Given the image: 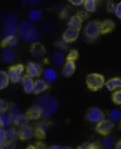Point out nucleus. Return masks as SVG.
<instances>
[{
	"mask_svg": "<svg viewBox=\"0 0 121 149\" xmlns=\"http://www.w3.org/2000/svg\"><path fill=\"white\" fill-rule=\"evenodd\" d=\"M10 109V103L7 100L4 99H1L0 100V113H4Z\"/></svg>",
	"mask_w": 121,
	"mask_h": 149,
	"instance_id": "2f4dec72",
	"label": "nucleus"
},
{
	"mask_svg": "<svg viewBox=\"0 0 121 149\" xmlns=\"http://www.w3.org/2000/svg\"><path fill=\"white\" fill-rule=\"evenodd\" d=\"M12 120L14 124L20 127L23 125H28L30 120L26 116L25 113L24 114L21 113L14 116L12 118Z\"/></svg>",
	"mask_w": 121,
	"mask_h": 149,
	"instance_id": "4be33fe9",
	"label": "nucleus"
},
{
	"mask_svg": "<svg viewBox=\"0 0 121 149\" xmlns=\"http://www.w3.org/2000/svg\"><path fill=\"white\" fill-rule=\"evenodd\" d=\"M69 2L74 6H80L83 5L85 1L83 0H69Z\"/></svg>",
	"mask_w": 121,
	"mask_h": 149,
	"instance_id": "79ce46f5",
	"label": "nucleus"
},
{
	"mask_svg": "<svg viewBox=\"0 0 121 149\" xmlns=\"http://www.w3.org/2000/svg\"><path fill=\"white\" fill-rule=\"evenodd\" d=\"M27 74L32 77H38L41 76L43 70L40 64L36 62H30L28 64L26 67Z\"/></svg>",
	"mask_w": 121,
	"mask_h": 149,
	"instance_id": "9b49d317",
	"label": "nucleus"
},
{
	"mask_svg": "<svg viewBox=\"0 0 121 149\" xmlns=\"http://www.w3.org/2000/svg\"><path fill=\"white\" fill-rule=\"evenodd\" d=\"M36 104L40 107L43 115L46 116L53 115L56 112L58 107L56 99L51 96H42Z\"/></svg>",
	"mask_w": 121,
	"mask_h": 149,
	"instance_id": "f03ea898",
	"label": "nucleus"
},
{
	"mask_svg": "<svg viewBox=\"0 0 121 149\" xmlns=\"http://www.w3.org/2000/svg\"><path fill=\"white\" fill-rule=\"evenodd\" d=\"M105 86L109 91H114L121 87V78L115 77L111 78L105 83Z\"/></svg>",
	"mask_w": 121,
	"mask_h": 149,
	"instance_id": "aec40b11",
	"label": "nucleus"
},
{
	"mask_svg": "<svg viewBox=\"0 0 121 149\" xmlns=\"http://www.w3.org/2000/svg\"><path fill=\"white\" fill-rule=\"evenodd\" d=\"M7 134L8 140L15 141L18 138V131H17L13 127H11L8 129Z\"/></svg>",
	"mask_w": 121,
	"mask_h": 149,
	"instance_id": "7c9ffc66",
	"label": "nucleus"
},
{
	"mask_svg": "<svg viewBox=\"0 0 121 149\" xmlns=\"http://www.w3.org/2000/svg\"><path fill=\"white\" fill-rule=\"evenodd\" d=\"M25 115L29 120H38L43 115L40 107L35 104L29 107L26 111Z\"/></svg>",
	"mask_w": 121,
	"mask_h": 149,
	"instance_id": "2eb2a0df",
	"label": "nucleus"
},
{
	"mask_svg": "<svg viewBox=\"0 0 121 149\" xmlns=\"http://www.w3.org/2000/svg\"><path fill=\"white\" fill-rule=\"evenodd\" d=\"M29 17L32 21H37L41 19V12L39 10H32L29 12Z\"/></svg>",
	"mask_w": 121,
	"mask_h": 149,
	"instance_id": "c85d7f7f",
	"label": "nucleus"
},
{
	"mask_svg": "<svg viewBox=\"0 0 121 149\" xmlns=\"http://www.w3.org/2000/svg\"><path fill=\"white\" fill-rule=\"evenodd\" d=\"M53 64L56 66H60L64 63L65 55L62 51H56L52 56Z\"/></svg>",
	"mask_w": 121,
	"mask_h": 149,
	"instance_id": "5701e85b",
	"label": "nucleus"
},
{
	"mask_svg": "<svg viewBox=\"0 0 121 149\" xmlns=\"http://www.w3.org/2000/svg\"><path fill=\"white\" fill-rule=\"evenodd\" d=\"M116 6L115 5L114 3L112 1H108L107 4V10L108 13H112L115 12Z\"/></svg>",
	"mask_w": 121,
	"mask_h": 149,
	"instance_id": "58836bf2",
	"label": "nucleus"
},
{
	"mask_svg": "<svg viewBox=\"0 0 121 149\" xmlns=\"http://www.w3.org/2000/svg\"><path fill=\"white\" fill-rule=\"evenodd\" d=\"M18 138L21 141H26L34 135V129L29 125H23L20 127L18 131Z\"/></svg>",
	"mask_w": 121,
	"mask_h": 149,
	"instance_id": "9d476101",
	"label": "nucleus"
},
{
	"mask_svg": "<svg viewBox=\"0 0 121 149\" xmlns=\"http://www.w3.org/2000/svg\"><path fill=\"white\" fill-rule=\"evenodd\" d=\"M43 123H41L34 129V136L37 138L44 139L46 137V127Z\"/></svg>",
	"mask_w": 121,
	"mask_h": 149,
	"instance_id": "a878e982",
	"label": "nucleus"
},
{
	"mask_svg": "<svg viewBox=\"0 0 121 149\" xmlns=\"http://www.w3.org/2000/svg\"><path fill=\"white\" fill-rule=\"evenodd\" d=\"M8 136L7 131L3 128H1L0 130V145L1 146L7 141Z\"/></svg>",
	"mask_w": 121,
	"mask_h": 149,
	"instance_id": "4c0bfd02",
	"label": "nucleus"
},
{
	"mask_svg": "<svg viewBox=\"0 0 121 149\" xmlns=\"http://www.w3.org/2000/svg\"><path fill=\"white\" fill-rule=\"evenodd\" d=\"M16 52L12 48H8L5 49L3 54V59L7 63H10L13 62L16 57Z\"/></svg>",
	"mask_w": 121,
	"mask_h": 149,
	"instance_id": "412c9836",
	"label": "nucleus"
},
{
	"mask_svg": "<svg viewBox=\"0 0 121 149\" xmlns=\"http://www.w3.org/2000/svg\"><path fill=\"white\" fill-rule=\"evenodd\" d=\"M86 116L90 122L97 124L105 120L103 111L97 107H90L87 111Z\"/></svg>",
	"mask_w": 121,
	"mask_h": 149,
	"instance_id": "0eeeda50",
	"label": "nucleus"
},
{
	"mask_svg": "<svg viewBox=\"0 0 121 149\" xmlns=\"http://www.w3.org/2000/svg\"><path fill=\"white\" fill-rule=\"evenodd\" d=\"M80 35V32L76 30L67 28L63 32L62 38L66 43H71L76 41Z\"/></svg>",
	"mask_w": 121,
	"mask_h": 149,
	"instance_id": "ddd939ff",
	"label": "nucleus"
},
{
	"mask_svg": "<svg viewBox=\"0 0 121 149\" xmlns=\"http://www.w3.org/2000/svg\"><path fill=\"white\" fill-rule=\"evenodd\" d=\"M115 149H121V140H119L115 145Z\"/></svg>",
	"mask_w": 121,
	"mask_h": 149,
	"instance_id": "37998d69",
	"label": "nucleus"
},
{
	"mask_svg": "<svg viewBox=\"0 0 121 149\" xmlns=\"http://www.w3.org/2000/svg\"><path fill=\"white\" fill-rule=\"evenodd\" d=\"M26 149H35V148L34 146L32 145H30L28 146L27 148H26Z\"/></svg>",
	"mask_w": 121,
	"mask_h": 149,
	"instance_id": "a18cd8bd",
	"label": "nucleus"
},
{
	"mask_svg": "<svg viewBox=\"0 0 121 149\" xmlns=\"http://www.w3.org/2000/svg\"><path fill=\"white\" fill-rule=\"evenodd\" d=\"M115 13L118 18L121 19V2L116 5Z\"/></svg>",
	"mask_w": 121,
	"mask_h": 149,
	"instance_id": "ea45409f",
	"label": "nucleus"
},
{
	"mask_svg": "<svg viewBox=\"0 0 121 149\" xmlns=\"http://www.w3.org/2000/svg\"><path fill=\"white\" fill-rule=\"evenodd\" d=\"M100 26L101 35L108 34L112 32L116 28V24L114 21L110 19H105L100 21Z\"/></svg>",
	"mask_w": 121,
	"mask_h": 149,
	"instance_id": "4468645a",
	"label": "nucleus"
},
{
	"mask_svg": "<svg viewBox=\"0 0 121 149\" xmlns=\"http://www.w3.org/2000/svg\"><path fill=\"white\" fill-rule=\"evenodd\" d=\"M83 7L87 12L90 13H94L97 10L96 1L85 0L83 3Z\"/></svg>",
	"mask_w": 121,
	"mask_h": 149,
	"instance_id": "cd10ccee",
	"label": "nucleus"
},
{
	"mask_svg": "<svg viewBox=\"0 0 121 149\" xmlns=\"http://www.w3.org/2000/svg\"><path fill=\"white\" fill-rule=\"evenodd\" d=\"M24 70V66L22 64H17L10 66L8 69V73L11 82L16 84L22 80Z\"/></svg>",
	"mask_w": 121,
	"mask_h": 149,
	"instance_id": "39448f33",
	"label": "nucleus"
},
{
	"mask_svg": "<svg viewBox=\"0 0 121 149\" xmlns=\"http://www.w3.org/2000/svg\"><path fill=\"white\" fill-rule=\"evenodd\" d=\"M8 73L5 70L0 71V89L3 90L9 86L10 82Z\"/></svg>",
	"mask_w": 121,
	"mask_h": 149,
	"instance_id": "b1692460",
	"label": "nucleus"
},
{
	"mask_svg": "<svg viewBox=\"0 0 121 149\" xmlns=\"http://www.w3.org/2000/svg\"><path fill=\"white\" fill-rule=\"evenodd\" d=\"M16 144L15 141L8 140L1 146V149H15Z\"/></svg>",
	"mask_w": 121,
	"mask_h": 149,
	"instance_id": "72a5a7b5",
	"label": "nucleus"
},
{
	"mask_svg": "<svg viewBox=\"0 0 121 149\" xmlns=\"http://www.w3.org/2000/svg\"><path fill=\"white\" fill-rule=\"evenodd\" d=\"M114 139L113 136H106L103 141V145L106 149H111L114 144Z\"/></svg>",
	"mask_w": 121,
	"mask_h": 149,
	"instance_id": "c9c22d12",
	"label": "nucleus"
},
{
	"mask_svg": "<svg viewBox=\"0 0 121 149\" xmlns=\"http://www.w3.org/2000/svg\"><path fill=\"white\" fill-rule=\"evenodd\" d=\"M121 112L117 109H113L111 111L110 113L111 119L113 122H115L119 120L120 118H121Z\"/></svg>",
	"mask_w": 121,
	"mask_h": 149,
	"instance_id": "e433bc0d",
	"label": "nucleus"
},
{
	"mask_svg": "<svg viewBox=\"0 0 121 149\" xmlns=\"http://www.w3.org/2000/svg\"><path fill=\"white\" fill-rule=\"evenodd\" d=\"M51 149H62L59 146L53 145L51 147Z\"/></svg>",
	"mask_w": 121,
	"mask_h": 149,
	"instance_id": "c03bdc74",
	"label": "nucleus"
},
{
	"mask_svg": "<svg viewBox=\"0 0 121 149\" xmlns=\"http://www.w3.org/2000/svg\"><path fill=\"white\" fill-rule=\"evenodd\" d=\"M76 69V65L74 61L66 60L62 70V73L65 77H70L74 74Z\"/></svg>",
	"mask_w": 121,
	"mask_h": 149,
	"instance_id": "a211bd4d",
	"label": "nucleus"
},
{
	"mask_svg": "<svg viewBox=\"0 0 121 149\" xmlns=\"http://www.w3.org/2000/svg\"><path fill=\"white\" fill-rule=\"evenodd\" d=\"M57 77L56 70L52 68H47L44 72V77L47 81H54L56 80Z\"/></svg>",
	"mask_w": 121,
	"mask_h": 149,
	"instance_id": "393cba45",
	"label": "nucleus"
},
{
	"mask_svg": "<svg viewBox=\"0 0 121 149\" xmlns=\"http://www.w3.org/2000/svg\"><path fill=\"white\" fill-rule=\"evenodd\" d=\"M85 83L90 91H98L105 85V77L99 73H92L87 75Z\"/></svg>",
	"mask_w": 121,
	"mask_h": 149,
	"instance_id": "7ed1b4c3",
	"label": "nucleus"
},
{
	"mask_svg": "<svg viewBox=\"0 0 121 149\" xmlns=\"http://www.w3.org/2000/svg\"><path fill=\"white\" fill-rule=\"evenodd\" d=\"M13 122V120L10 114L6 113H1L0 116V125L2 128L10 125Z\"/></svg>",
	"mask_w": 121,
	"mask_h": 149,
	"instance_id": "bb28decb",
	"label": "nucleus"
},
{
	"mask_svg": "<svg viewBox=\"0 0 121 149\" xmlns=\"http://www.w3.org/2000/svg\"><path fill=\"white\" fill-rule=\"evenodd\" d=\"M83 21V15L80 14L74 15L71 17L67 23L68 28L76 30L80 32Z\"/></svg>",
	"mask_w": 121,
	"mask_h": 149,
	"instance_id": "f8f14e48",
	"label": "nucleus"
},
{
	"mask_svg": "<svg viewBox=\"0 0 121 149\" xmlns=\"http://www.w3.org/2000/svg\"><path fill=\"white\" fill-rule=\"evenodd\" d=\"M112 100L114 104L121 105V90L117 91L113 93Z\"/></svg>",
	"mask_w": 121,
	"mask_h": 149,
	"instance_id": "473e14b6",
	"label": "nucleus"
},
{
	"mask_svg": "<svg viewBox=\"0 0 121 149\" xmlns=\"http://www.w3.org/2000/svg\"><path fill=\"white\" fill-rule=\"evenodd\" d=\"M79 56V53L78 50L76 49H71V51L69 52V54L65 58L66 60H73L76 61V60L78 59Z\"/></svg>",
	"mask_w": 121,
	"mask_h": 149,
	"instance_id": "f704fd0d",
	"label": "nucleus"
},
{
	"mask_svg": "<svg viewBox=\"0 0 121 149\" xmlns=\"http://www.w3.org/2000/svg\"><path fill=\"white\" fill-rule=\"evenodd\" d=\"M120 129L121 130V120H120Z\"/></svg>",
	"mask_w": 121,
	"mask_h": 149,
	"instance_id": "de8ad7c7",
	"label": "nucleus"
},
{
	"mask_svg": "<svg viewBox=\"0 0 121 149\" xmlns=\"http://www.w3.org/2000/svg\"><path fill=\"white\" fill-rule=\"evenodd\" d=\"M17 18L15 16H8L5 18V32L6 36L15 35L17 31Z\"/></svg>",
	"mask_w": 121,
	"mask_h": 149,
	"instance_id": "6e6552de",
	"label": "nucleus"
},
{
	"mask_svg": "<svg viewBox=\"0 0 121 149\" xmlns=\"http://www.w3.org/2000/svg\"><path fill=\"white\" fill-rule=\"evenodd\" d=\"M115 127L114 122L112 120H105L97 124L96 130L97 132L103 136H109Z\"/></svg>",
	"mask_w": 121,
	"mask_h": 149,
	"instance_id": "423d86ee",
	"label": "nucleus"
},
{
	"mask_svg": "<svg viewBox=\"0 0 121 149\" xmlns=\"http://www.w3.org/2000/svg\"><path fill=\"white\" fill-rule=\"evenodd\" d=\"M34 146L36 149H48L46 145L41 141L37 142Z\"/></svg>",
	"mask_w": 121,
	"mask_h": 149,
	"instance_id": "a19ab883",
	"label": "nucleus"
},
{
	"mask_svg": "<svg viewBox=\"0 0 121 149\" xmlns=\"http://www.w3.org/2000/svg\"><path fill=\"white\" fill-rule=\"evenodd\" d=\"M18 42L17 38L15 35H10L5 37V38L2 40L1 43V46L5 49L8 48H12L18 45Z\"/></svg>",
	"mask_w": 121,
	"mask_h": 149,
	"instance_id": "6ab92c4d",
	"label": "nucleus"
},
{
	"mask_svg": "<svg viewBox=\"0 0 121 149\" xmlns=\"http://www.w3.org/2000/svg\"><path fill=\"white\" fill-rule=\"evenodd\" d=\"M29 51L31 55L35 58H42L46 54L47 51L44 46L40 42H35L31 44Z\"/></svg>",
	"mask_w": 121,
	"mask_h": 149,
	"instance_id": "1a4fd4ad",
	"label": "nucleus"
},
{
	"mask_svg": "<svg viewBox=\"0 0 121 149\" xmlns=\"http://www.w3.org/2000/svg\"><path fill=\"white\" fill-rule=\"evenodd\" d=\"M85 36L90 39H96L101 35L100 21L94 20L88 23L85 30Z\"/></svg>",
	"mask_w": 121,
	"mask_h": 149,
	"instance_id": "20e7f679",
	"label": "nucleus"
},
{
	"mask_svg": "<svg viewBox=\"0 0 121 149\" xmlns=\"http://www.w3.org/2000/svg\"><path fill=\"white\" fill-rule=\"evenodd\" d=\"M76 149H99V148L94 143H85L78 146Z\"/></svg>",
	"mask_w": 121,
	"mask_h": 149,
	"instance_id": "c756f323",
	"label": "nucleus"
},
{
	"mask_svg": "<svg viewBox=\"0 0 121 149\" xmlns=\"http://www.w3.org/2000/svg\"><path fill=\"white\" fill-rule=\"evenodd\" d=\"M22 84L24 91L26 93H33L34 81L33 77L26 74L24 75L22 79Z\"/></svg>",
	"mask_w": 121,
	"mask_h": 149,
	"instance_id": "f3484780",
	"label": "nucleus"
},
{
	"mask_svg": "<svg viewBox=\"0 0 121 149\" xmlns=\"http://www.w3.org/2000/svg\"><path fill=\"white\" fill-rule=\"evenodd\" d=\"M62 149H72L70 147H68V146H66V147H64Z\"/></svg>",
	"mask_w": 121,
	"mask_h": 149,
	"instance_id": "49530a36",
	"label": "nucleus"
},
{
	"mask_svg": "<svg viewBox=\"0 0 121 149\" xmlns=\"http://www.w3.org/2000/svg\"><path fill=\"white\" fill-rule=\"evenodd\" d=\"M49 87V83L46 80L37 79L34 81L33 93L35 95H39L46 91Z\"/></svg>",
	"mask_w": 121,
	"mask_h": 149,
	"instance_id": "dca6fc26",
	"label": "nucleus"
},
{
	"mask_svg": "<svg viewBox=\"0 0 121 149\" xmlns=\"http://www.w3.org/2000/svg\"><path fill=\"white\" fill-rule=\"evenodd\" d=\"M19 32L24 41L31 43L36 42L40 36V32L36 26L27 21H24L20 23Z\"/></svg>",
	"mask_w": 121,
	"mask_h": 149,
	"instance_id": "f257e3e1",
	"label": "nucleus"
}]
</instances>
